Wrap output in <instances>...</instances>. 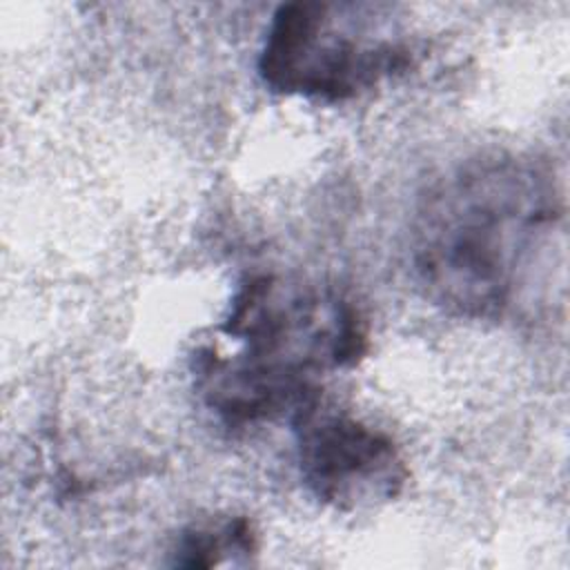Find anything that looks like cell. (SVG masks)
I'll return each instance as SVG.
<instances>
[{"mask_svg":"<svg viewBox=\"0 0 570 570\" xmlns=\"http://www.w3.org/2000/svg\"><path fill=\"white\" fill-rule=\"evenodd\" d=\"M561 223V191L546 160L476 154L419 198L410 232L414 278L452 316L505 321L530 303Z\"/></svg>","mask_w":570,"mask_h":570,"instance_id":"obj_1","label":"cell"},{"mask_svg":"<svg viewBox=\"0 0 570 570\" xmlns=\"http://www.w3.org/2000/svg\"><path fill=\"white\" fill-rule=\"evenodd\" d=\"M414 56L405 38L372 29L356 4L298 0L274 11L256 67L274 94L343 102L403 73Z\"/></svg>","mask_w":570,"mask_h":570,"instance_id":"obj_2","label":"cell"},{"mask_svg":"<svg viewBox=\"0 0 570 570\" xmlns=\"http://www.w3.org/2000/svg\"><path fill=\"white\" fill-rule=\"evenodd\" d=\"M220 330L243 345L236 358L303 383H316L327 370L354 367L370 347L356 303L274 274L240 281Z\"/></svg>","mask_w":570,"mask_h":570,"instance_id":"obj_3","label":"cell"},{"mask_svg":"<svg viewBox=\"0 0 570 570\" xmlns=\"http://www.w3.org/2000/svg\"><path fill=\"white\" fill-rule=\"evenodd\" d=\"M305 490L327 508L354 512L396 499L410 476L403 452L381 428L323 401L292 423Z\"/></svg>","mask_w":570,"mask_h":570,"instance_id":"obj_4","label":"cell"},{"mask_svg":"<svg viewBox=\"0 0 570 570\" xmlns=\"http://www.w3.org/2000/svg\"><path fill=\"white\" fill-rule=\"evenodd\" d=\"M258 550V532L249 517L223 514L185 528L174 548V566L212 568L249 559Z\"/></svg>","mask_w":570,"mask_h":570,"instance_id":"obj_5","label":"cell"}]
</instances>
